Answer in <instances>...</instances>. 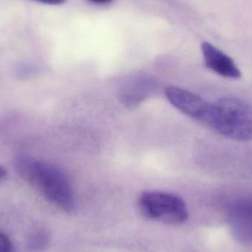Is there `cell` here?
<instances>
[{"label": "cell", "mask_w": 252, "mask_h": 252, "mask_svg": "<svg viewBox=\"0 0 252 252\" xmlns=\"http://www.w3.org/2000/svg\"><path fill=\"white\" fill-rule=\"evenodd\" d=\"M14 165L18 174L38 188L53 205L66 213L75 211L76 203L70 184L59 168L25 154L16 156Z\"/></svg>", "instance_id": "obj_1"}, {"label": "cell", "mask_w": 252, "mask_h": 252, "mask_svg": "<svg viewBox=\"0 0 252 252\" xmlns=\"http://www.w3.org/2000/svg\"><path fill=\"white\" fill-rule=\"evenodd\" d=\"M209 127L234 140H252V105L243 99L225 97L213 103Z\"/></svg>", "instance_id": "obj_2"}, {"label": "cell", "mask_w": 252, "mask_h": 252, "mask_svg": "<svg viewBox=\"0 0 252 252\" xmlns=\"http://www.w3.org/2000/svg\"><path fill=\"white\" fill-rule=\"evenodd\" d=\"M138 205L144 216L166 224H182L189 217L185 201L174 194L147 191L139 197Z\"/></svg>", "instance_id": "obj_3"}, {"label": "cell", "mask_w": 252, "mask_h": 252, "mask_svg": "<svg viewBox=\"0 0 252 252\" xmlns=\"http://www.w3.org/2000/svg\"><path fill=\"white\" fill-rule=\"evenodd\" d=\"M165 94L178 110L204 125H208L213 103L195 93L173 86L166 88Z\"/></svg>", "instance_id": "obj_4"}, {"label": "cell", "mask_w": 252, "mask_h": 252, "mask_svg": "<svg viewBox=\"0 0 252 252\" xmlns=\"http://www.w3.org/2000/svg\"><path fill=\"white\" fill-rule=\"evenodd\" d=\"M201 50L207 68L224 78L232 79L241 78V70L230 56L206 41L202 43Z\"/></svg>", "instance_id": "obj_5"}, {"label": "cell", "mask_w": 252, "mask_h": 252, "mask_svg": "<svg viewBox=\"0 0 252 252\" xmlns=\"http://www.w3.org/2000/svg\"><path fill=\"white\" fill-rule=\"evenodd\" d=\"M11 243L10 239L2 232H0V252H10Z\"/></svg>", "instance_id": "obj_6"}, {"label": "cell", "mask_w": 252, "mask_h": 252, "mask_svg": "<svg viewBox=\"0 0 252 252\" xmlns=\"http://www.w3.org/2000/svg\"><path fill=\"white\" fill-rule=\"evenodd\" d=\"M35 1H39L44 4H51V5H59L64 3L66 0H35Z\"/></svg>", "instance_id": "obj_7"}, {"label": "cell", "mask_w": 252, "mask_h": 252, "mask_svg": "<svg viewBox=\"0 0 252 252\" xmlns=\"http://www.w3.org/2000/svg\"><path fill=\"white\" fill-rule=\"evenodd\" d=\"M90 1L95 3H100V4H105V3L111 2L112 0H90Z\"/></svg>", "instance_id": "obj_8"}, {"label": "cell", "mask_w": 252, "mask_h": 252, "mask_svg": "<svg viewBox=\"0 0 252 252\" xmlns=\"http://www.w3.org/2000/svg\"><path fill=\"white\" fill-rule=\"evenodd\" d=\"M6 175V171L1 166H0V179H2Z\"/></svg>", "instance_id": "obj_9"}]
</instances>
